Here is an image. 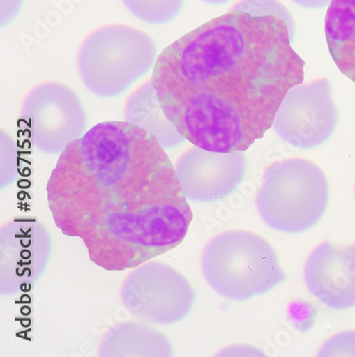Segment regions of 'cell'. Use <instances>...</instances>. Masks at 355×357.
Listing matches in <instances>:
<instances>
[{
  "instance_id": "ac0fdd59",
  "label": "cell",
  "mask_w": 355,
  "mask_h": 357,
  "mask_svg": "<svg viewBox=\"0 0 355 357\" xmlns=\"http://www.w3.org/2000/svg\"><path fill=\"white\" fill-rule=\"evenodd\" d=\"M13 141L11 137L1 131V189L9 187L15 179V167H14Z\"/></svg>"
},
{
  "instance_id": "9c48e42d",
  "label": "cell",
  "mask_w": 355,
  "mask_h": 357,
  "mask_svg": "<svg viewBox=\"0 0 355 357\" xmlns=\"http://www.w3.org/2000/svg\"><path fill=\"white\" fill-rule=\"evenodd\" d=\"M54 241L36 218H15L0 229V294L14 296L32 289L47 270Z\"/></svg>"
},
{
  "instance_id": "e0dca14e",
  "label": "cell",
  "mask_w": 355,
  "mask_h": 357,
  "mask_svg": "<svg viewBox=\"0 0 355 357\" xmlns=\"http://www.w3.org/2000/svg\"><path fill=\"white\" fill-rule=\"evenodd\" d=\"M320 356H355V332L335 335L320 349Z\"/></svg>"
},
{
  "instance_id": "ffe728a7",
  "label": "cell",
  "mask_w": 355,
  "mask_h": 357,
  "mask_svg": "<svg viewBox=\"0 0 355 357\" xmlns=\"http://www.w3.org/2000/svg\"><path fill=\"white\" fill-rule=\"evenodd\" d=\"M204 3H209V5H225L232 0H203Z\"/></svg>"
},
{
  "instance_id": "6da1fadb",
  "label": "cell",
  "mask_w": 355,
  "mask_h": 357,
  "mask_svg": "<svg viewBox=\"0 0 355 357\" xmlns=\"http://www.w3.org/2000/svg\"><path fill=\"white\" fill-rule=\"evenodd\" d=\"M56 227L84 242L107 271L134 269L185 240L192 209L174 165L154 136L103 122L60 155L46 185Z\"/></svg>"
},
{
  "instance_id": "ba28073f",
  "label": "cell",
  "mask_w": 355,
  "mask_h": 357,
  "mask_svg": "<svg viewBox=\"0 0 355 357\" xmlns=\"http://www.w3.org/2000/svg\"><path fill=\"white\" fill-rule=\"evenodd\" d=\"M340 121L326 78L292 86L274 118L276 134L284 142L299 149H312L328 142Z\"/></svg>"
},
{
  "instance_id": "5bb4252c",
  "label": "cell",
  "mask_w": 355,
  "mask_h": 357,
  "mask_svg": "<svg viewBox=\"0 0 355 357\" xmlns=\"http://www.w3.org/2000/svg\"><path fill=\"white\" fill-rule=\"evenodd\" d=\"M326 36L338 70L355 82V0H332L326 12Z\"/></svg>"
},
{
  "instance_id": "30bf717a",
  "label": "cell",
  "mask_w": 355,
  "mask_h": 357,
  "mask_svg": "<svg viewBox=\"0 0 355 357\" xmlns=\"http://www.w3.org/2000/svg\"><path fill=\"white\" fill-rule=\"evenodd\" d=\"M248 159L243 152L217 153L195 146L175 165L188 201L209 204L223 201L245 181Z\"/></svg>"
},
{
  "instance_id": "4fadbf2b",
  "label": "cell",
  "mask_w": 355,
  "mask_h": 357,
  "mask_svg": "<svg viewBox=\"0 0 355 357\" xmlns=\"http://www.w3.org/2000/svg\"><path fill=\"white\" fill-rule=\"evenodd\" d=\"M125 118L127 122L154 136L165 149H176L187 141L163 112L152 82L143 84L129 96Z\"/></svg>"
},
{
  "instance_id": "3957f363",
  "label": "cell",
  "mask_w": 355,
  "mask_h": 357,
  "mask_svg": "<svg viewBox=\"0 0 355 357\" xmlns=\"http://www.w3.org/2000/svg\"><path fill=\"white\" fill-rule=\"evenodd\" d=\"M201 268L213 291L236 302L268 294L286 280L271 244L247 231H225L213 237L204 248Z\"/></svg>"
},
{
  "instance_id": "8992f818",
  "label": "cell",
  "mask_w": 355,
  "mask_h": 357,
  "mask_svg": "<svg viewBox=\"0 0 355 357\" xmlns=\"http://www.w3.org/2000/svg\"><path fill=\"white\" fill-rule=\"evenodd\" d=\"M127 312L151 326H172L188 318L197 292L172 266L146 261L125 278L120 291Z\"/></svg>"
},
{
  "instance_id": "8fae6325",
  "label": "cell",
  "mask_w": 355,
  "mask_h": 357,
  "mask_svg": "<svg viewBox=\"0 0 355 357\" xmlns=\"http://www.w3.org/2000/svg\"><path fill=\"white\" fill-rule=\"evenodd\" d=\"M308 291L333 310L355 307V244H319L304 267Z\"/></svg>"
},
{
  "instance_id": "7a4b0ae2",
  "label": "cell",
  "mask_w": 355,
  "mask_h": 357,
  "mask_svg": "<svg viewBox=\"0 0 355 357\" xmlns=\"http://www.w3.org/2000/svg\"><path fill=\"white\" fill-rule=\"evenodd\" d=\"M274 14L233 8L165 47L152 82L165 116L195 146L245 152L265 136L305 62Z\"/></svg>"
},
{
  "instance_id": "9a60e30c",
  "label": "cell",
  "mask_w": 355,
  "mask_h": 357,
  "mask_svg": "<svg viewBox=\"0 0 355 357\" xmlns=\"http://www.w3.org/2000/svg\"><path fill=\"white\" fill-rule=\"evenodd\" d=\"M130 13L144 23L165 25L179 16L185 0H123Z\"/></svg>"
},
{
  "instance_id": "277c9868",
  "label": "cell",
  "mask_w": 355,
  "mask_h": 357,
  "mask_svg": "<svg viewBox=\"0 0 355 357\" xmlns=\"http://www.w3.org/2000/svg\"><path fill=\"white\" fill-rule=\"evenodd\" d=\"M330 185L318 165L292 158L268 167L256 199L258 213L268 227L280 233H305L328 211Z\"/></svg>"
},
{
  "instance_id": "7c38bea8",
  "label": "cell",
  "mask_w": 355,
  "mask_h": 357,
  "mask_svg": "<svg viewBox=\"0 0 355 357\" xmlns=\"http://www.w3.org/2000/svg\"><path fill=\"white\" fill-rule=\"evenodd\" d=\"M103 357H172L174 348L165 335L151 326L128 321L112 326L98 348Z\"/></svg>"
},
{
  "instance_id": "52a82bcc",
  "label": "cell",
  "mask_w": 355,
  "mask_h": 357,
  "mask_svg": "<svg viewBox=\"0 0 355 357\" xmlns=\"http://www.w3.org/2000/svg\"><path fill=\"white\" fill-rule=\"evenodd\" d=\"M21 121L32 145L50 156H60L88 131V116L80 96L61 82L32 88L22 104Z\"/></svg>"
},
{
  "instance_id": "d6986e66",
  "label": "cell",
  "mask_w": 355,
  "mask_h": 357,
  "mask_svg": "<svg viewBox=\"0 0 355 357\" xmlns=\"http://www.w3.org/2000/svg\"><path fill=\"white\" fill-rule=\"evenodd\" d=\"M292 3L308 10H318L328 7L332 0H292Z\"/></svg>"
},
{
  "instance_id": "2e32d148",
  "label": "cell",
  "mask_w": 355,
  "mask_h": 357,
  "mask_svg": "<svg viewBox=\"0 0 355 357\" xmlns=\"http://www.w3.org/2000/svg\"><path fill=\"white\" fill-rule=\"evenodd\" d=\"M234 8L242 10V11L250 12V13L262 14V15L274 14V15L280 16L289 26L290 36H292V39L294 40V20H292V15H290L287 9L275 0H241Z\"/></svg>"
},
{
  "instance_id": "5b68a950",
  "label": "cell",
  "mask_w": 355,
  "mask_h": 357,
  "mask_svg": "<svg viewBox=\"0 0 355 357\" xmlns=\"http://www.w3.org/2000/svg\"><path fill=\"white\" fill-rule=\"evenodd\" d=\"M156 44L151 36L125 25L92 32L78 52V70L84 86L102 98L122 96L154 68Z\"/></svg>"
}]
</instances>
